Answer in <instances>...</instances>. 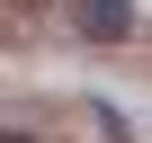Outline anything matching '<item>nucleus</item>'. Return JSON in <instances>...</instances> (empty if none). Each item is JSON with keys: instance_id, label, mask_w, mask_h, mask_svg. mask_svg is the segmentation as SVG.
I'll use <instances>...</instances> for the list:
<instances>
[{"instance_id": "1", "label": "nucleus", "mask_w": 152, "mask_h": 143, "mask_svg": "<svg viewBox=\"0 0 152 143\" xmlns=\"http://www.w3.org/2000/svg\"><path fill=\"white\" fill-rule=\"evenodd\" d=\"M72 27L99 36V45H116V36L134 27V9H125V0H72Z\"/></svg>"}]
</instances>
